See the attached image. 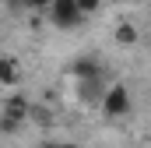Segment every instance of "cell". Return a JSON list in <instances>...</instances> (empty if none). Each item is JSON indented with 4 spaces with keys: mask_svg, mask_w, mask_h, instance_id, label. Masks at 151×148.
<instances>
[{
    "mask_svg": "<svg viewBox=\"0 0 151 148\" xmlns=\"http://www.w3.org/2000/svg\"><path fill=\"white\" fill-rule=\"evenodd\" d=\"M130 110H134V95H130V88H127L123 81L109 85V88H106V99H102V106H99V113H102L106 120H123Z\"/></svg>",
    "mask_w": 151,
    "mask_h": 148,
    "instance_id": "1",
    "label": "cell"
},
{
    "mask_svg": "<svg viewBox=\"0 0 151 148\" xmlns=\"http://www.w3.org/2000/svg\"><path fill=\"white\" fill-rule=\"evenodd\" d=\"M49 21H53V28L70 32V28L84 25V11L77 7V0H53L49 4Z\"/></svg>",
    "mask_w": 151,
    "mask_h": 148,
    "instance_id": "2",
    "label": "cell"
},
{
    "mask_svg": "<svg viewBox=\"0 0 151 148\" xmlns=\"http://www.w3.org/2000/svg\"><path fill=\"white\" fill-rule=\"evenodd\" d=\"M74 95H77V102H81L84 110H99L102 99H106V74H102V78H84V81H77Z\"/></svg>",
    "mask_w": 151,
    "mask_h": 148,
    "instance_id": "3",
    "label": "cell"
},
{
    "mask_svg": "<svg viewBox=\"0 0 151 148\" xmlns=\"http://www.w3.org/2000/svg\"><path fill=\"white\" fill-rule=\"evenodd\" d=\"M67 74H70L74 81H84V78H102V60H99L95 53H81V57L70 60Z\"/></svg>",
    "mask_w": 151,
    "mask_h": 148,
    "instance_id": "4",
    "label": "cell"
},
{
    "mask_svg": "<svg viewBox=\"0 0 151 148\" xmlns=\"http://www.w3.org/2000/svg\"><path fill=\"white\" fill-rule=\"evenodd\" d=\"M21 64H18V57H0V85L4 88H14V85H21Z\"/></svg>",
    "mask_w": 151,
    "mask_h": 148,
    "instance_id": "5",
    "label": "cell"
},
{
    "mask_svg": "<svg viewBox=\"0 0 151 148\" xmlns=\"http://www.w3.org/2000/svg\"><path fill=\"white\" fill-rule=\"evenodd\" d=\"M28 110H32V99L21 95V92H11V95L4 99V113H11V116H18V120H28Z\"/></svg>",
    "mask_w": 151,
    "mask_h": 148,
    "instance_id": "6",
    "label": "cell"
},
{
    "mask_svg": "<svg viewBox=\"0 0 151 148\" xmlns=\"http://www.w3.org/2000/svg\"><path fill=\"white\" fill-rule=\"evenodd\" d=\"M113 39L119 42V46H137V42H141V32H137L134 21H119L116 32H113Z\"/></svg>",
    "mask_w": 151,
    "mask_h": 148,
    "instance_id": "7",
    "label": "cell"
},
{
    "mask_svg": "<svg viewBox=\"0 0 151 148\" xmlns=\"http://www.w3.org/2000/svg\"><path fill=\"white\" fill-rule=\"evenodd\" d=\"M28 120H32L35 127H42V131H49L56 116H53V110H49L46 102H32V110H28Z\"/></svg>",
    "mask_w": 151,
    "mask_h": 148,
    "instance_id": "8",
    "label": "cell"
},
{
    "mask_svg": "<svg viewBox=\"0 0 151 148\" xmlns=\"http://www.w3.org/2000/svg\"><path fill=\"white\" fill-rule=\"evenodd\" d=\"M21 123L25 120H18V116H11V113L0 110V134L4 138H14V134H21Z\"/></svg>",
    "mask_w": 151,
    "mask_h": 148,
    "instance_id": "9",
    "label": "cell"
},
{
    "mask_svg": "<svg viewBox=\"0 0 151 148\" xmlns=\"http://www.w3.org/2000/svg\"><path fill=\"white\" fill-rule=\"evenodd\" d=\"M77 7H81V11H84V18H88V14H95V11L102 7V0H77Z\"/></svg>",
    "mask_w": 151,
    "mask_h": 148,
    "instance_id": "10",
    "label": "cell"
},
{
    "mask_svg": "<svg viewBox=\"0 0 151 148\" xmlns=\"http://www.w3.org/2000/svg\"><path fill=\"white\" fill-rule=\"evenodd\" d=\"M21 4H25V7H32V11H42V7H49L53 0H21Z\"/></svg>",
    "mask_w": 151,
    "mask_h": 148,
    "instance_id": "11",
    "label": "cell"
},
{
    "mask_svg": "<svg viewBox=\"0 0 151 148\" xmlns=\"http://www.w3.org/2000/svg\"><path fill=\"white\" fill-rule=\"evenodd\" d=\"M39 148H60V141H42Z\"/></svg>",
    "mask_w": 151,
    "mask_h": 148,
    "instance_id": "12",
    "label": "cell"
},
{
    "mask_svg": "<svg viewBox=\"0 0 151 148\" xmlns=\"http://www.w3.org/2000/svg\"><path fill=\"white\" fill-rule=\"evenodd\" d=\"M60 148H81L77 141H60Z\"/></svg>",
    "mask_w": 151,
    "mask_h": 148,
    "instance_id": "13",
    "label": "cell"
},
{
    "mask_svg": "<svg viewBox=\"0 0 151 148\" xmlns=\"http://www.w3.org/2000/svg\"><path fill=\"white\" fill-rule=\"evenodd\" d=\"M4 4H7V7H18V4H21V0H4Z\"/></svg>",
    "mask_w": 151,
    "mask_h": 148,
    "instance_id": "14",
    "label": "cell"
}]
</instances>
